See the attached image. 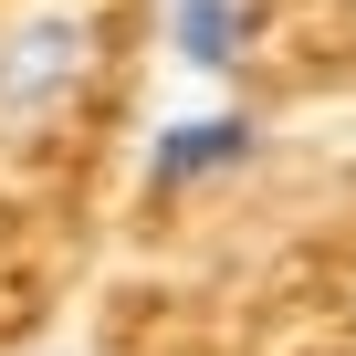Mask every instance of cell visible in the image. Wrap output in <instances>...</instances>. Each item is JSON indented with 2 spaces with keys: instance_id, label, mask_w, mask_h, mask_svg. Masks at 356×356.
Returning a JSON list of instances; mask_svg holds the SVG:
<instances>
[{
  "instance_id": "6da1fadb",
  "label": "cell",
  "mask_w": 356,
  "mask_h": 356,
  "mask_svg": "<svg viewBox=\"0 0 356 356\" xmlns=\"http://www.w3.org/2000/svg\"><path fill=\"white\" fill-rule=\"evenodd\" d=\"M84 63H95V32H84L74 11H22L11 32H0V136L53 126V115L74 105Z\"/></svg>"
},
{
  "instance_id": "7a4b0ae2",
  "label": "cell",
  "mask_w": 356,
  "mask_h": 356,
  "mask_svg": "<svg viewBox=\"0 0 356 356\" xmlns=\"http://www.w3.org/2000/svg\"><path fill=\"white\" fill-rule=\"evenodd\" d=\"M252 157H262V115L210 105V115H178V126L147 136V189L178 200V189H210V178H241Z\"/></svg>"
},
{
  "instance_id": "3957f363",
  "label": "cell",
  "mask_w": 356,
  "mask_h": 356,
  "mask_svg": "<svg viewBox=\"0 0 356 356\" xmlns=\"http://www.w3.org/2000/svg\"><path fill=\"white\" fill-rule=\"evenodd\" d=\"M168 53H178V74H241L252 63V11L241 0H168Z\"/></svg>"
}]
</instances>
